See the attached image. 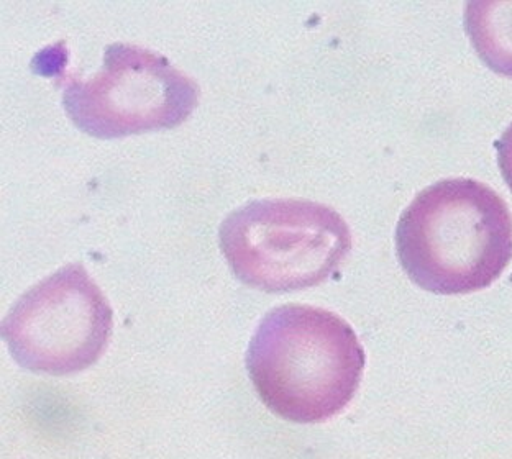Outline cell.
<instances>
[{
    "label": "cell",
    "instance_id": "5b68a950",
    "mask_svg": "<svg viewBox=\"0 0 512 459\" xmlns=\"http://www.w3.org/2000/svg\"><path fill=\"white\" fill-rule=\"evenodd\" d=\"M114 328L106 296L73 263L28 289L2 322L14 360L33 373L66 376L104 355Z\"/></svg>",
    "mask_w": 512,
    "mask_h": 459
},
{
    "label": "cell",
    "instance_id": "7a4b0ae2",
    "mask_svg": "<svg viewBox=\"0 0 512 459\" xmlns=\"http://www.w3.org/2000/svg\"><path fill=\"white\" fill-rule=\"evenodd\" d=\"M396 250L421 289L444 296L481 291L511 263V212L483 182H435L401 215Z\"/></svg>",
    "mask_w": 512,
    "mask_h": 459
},
{
    "label": "cell",
    "instance_id": "6da1fadb",
    "mask_svg": "<svg viewBox=\"0 0 512 459\" xmlns=\"http://www.w3.org/2000/svg\"><path fill=\"white\" fill-rule=\"evenodd\" d=\"M247 369L263 404L281 419L320 423L357 394L365 351L339 315L311 305L271 310L253 335Z\"/></svg>",
    "mask_w": 512,
    "mask_h": 459
},
{
    "label": "cell",
    "instance_id": "52a82bcc",
    "mask_svg": "<svg viewBox=\"0 0 512 459\" xmlns=\"http://www.w3.org/2000/svg\"><path fill=\"white\" fill-rule=\"evenodd\" d=\"M496 148H498L499 169L512 192V123L503 133L501 140L496 143Z\"/></svg>",
    "mask_w": 512,
    "mask_h": 459
},
{
    "label": "cell",
    "instance_id": "3957f363",
    "mask_svg": "<svg viewBox=\"0 0 512 459\" xmlns=\"http://www.w3.org/2000/svg\"><path fill=\"white\" fill-rule=\"evenodd\" d=\"M220 250L243 284L265 292L317 286L352 250V235L332 207L298 199L255 200L222 222Z\"/></svg>",
    "mask_w": 512,
    "mask_h": 459
},
{
    "label": "cell",
    "instance_id": "277c9868",
    "mask_svg": "<svg viewBox=\"0 0 512 459\" xmlns=\"http://www.w3.org/2000/svg\"><path fill=\"white\" fill-rule=\"evenodd\" d=\"M199 97V84L165 56L112 43L92 78L69 82L63 104L69 119L87 135L120 138L179 127Z\"/></svg>",
    "mask_w": 512,
    "mask_h": 459
},
{
    "label": "cell",
    "instance_id": "8992f818",
    "mask_svg": "<svg viewBox=\"0 0 512 459\" xmlns=\"http://www.w3.org/2000/svg\"><path fill=\"white\" fill-rule=\"evenodd\" d=\"M465 32L491 71L512 78V0L468 2Z\"/></svg>",
    "mask_w": 512,
    "mask_h": 459
}]
</instances>
